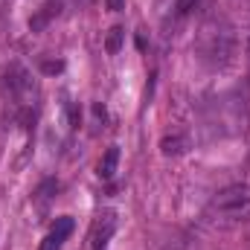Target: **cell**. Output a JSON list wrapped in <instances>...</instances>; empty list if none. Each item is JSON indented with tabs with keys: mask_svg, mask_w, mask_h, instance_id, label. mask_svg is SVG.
Segmentation results:
<instances>
[{
	"mask_svg": "<svg viewBox=\"0 0 250 250\" xmlns=\"http://www.w3.org/2000/svg\"><path fill=\"white\" fill-rule=\"evenodd\" d=\"M212 215L227 224L250 221V187H227L218 192L212 201Z\"/></svg>",
	"mask_w": 250,
	"mask_h": 250,
	"instance_id": "1",
	"label": "cell"
},
{
	"mask_svg": "<svg viewBox=\"0 0 250 250\" xmlns=\"http://www.w3.org/2000/svg\"><path fill=\"white\" fill-rule=\"evenodd\" d=\"M3 90H6L9 99H15V102H18L21 108H26V111H29V105H35V102H29V99H35L32 76H29L21 64H9V67H6V73H3Z\"/></svg>",
	"mask_w": 250,
	"mask_h": 250,
	"instance_id": "2",
	"label": "cell"
},
{
	"mask_svg": "<svg viewBox=\"0 0 250 250\" xmlns=\"http://www.w3.org/2000/svg\"><path fill=\"white\" fill-rule=\"evenodd\" d=\"M114 230H117V212H111V209H105L99 218H96V224H93V250H105L108 245V239L114 236Z\"/></svg>",
	"mask_w": 250,
	"mask_h": 250,
	"instance_id": "3",
	"label": "cell"
},
{
	"mask_svg": "<svg viewBox=\"0 0 250 250\" xmlns=\"http://www.w3.org/2000/svg\"><path fill=\"white\" fill-rule=\"evenodd\" d=\"M160 151H163L166 157H181V154L189 151V140L184 134H169V137L160 140Z\"/></svg>",
	"mask_w": 250,
	"mask_h": 250,
	"instance_id": "4",
	"label": "cell"
},
{
	"mask_svg": "<svg viewBox=\"0 0 250 250\" xmlns=\"http://www.w3.org/2000/svg\"><path fill=\"white\" fill-rule=\"evenodd\" d=\"M117 163H120V148L111 146V148L102 154V160H99V166H96V175H99L102 181H111L114 172H117Z\"/></svg>",
	"mask_w": 250,
	"mask_h": 250,
	"instance_id": "5",
	"label": "cell"
},
{
	"mask_svg": "<svg viewBox=\"0 0 250 250\" xmlns=\"http://www.w3.org/2000/svg\"><path fill=\"white\" fill-rule=\"evenodd\" d=\"M73 227H76V224H73V218H70V215H62V218H56V224H53V230H50V236H53V239H56V242H67V236H70V233H73Z\"/></svg>",
	"mask_w": 250,
	"mask_h": 250,
	"instance_id": "6",
	"label": "cell"
},
{
	"mask_svg": "<svg viewBox=\"0 0 250 250\" xmlns=\"http://www.w3.org/2000/svg\"><path fill=\"white\" fill-rule=\"evenodd\" d=\"M123 38H125V29H123V26H114V29L108 32V38H105V50H108V56H117V53H120Z\"/></svg>",
	"mask_w": 250,
	"mask_h": 250,
	"instance_id": "7",
	"label": "cell"
},
{
	"mask_svg": "<svg viewBox=\"0 0 250 250\" xmlns=\"http://www.w3.org/2000/svg\"><path fill=\"white\" fill-rule=\"evenodd\" d=\"M53 15H59V6H56V9H53V6H44V9H41V12H38V15H35L32 21H29L32 32H38V29H41V26H44V23H47V21H50Z\"/></svg>",
	"mask_w": 250,
	"mask_h": 250,
	"instance_id": "8",
	"label": "cell"
},
{
	"mask_svg": "<svg viewBox=\"0 0 250 250\" xmlns=\"http://www.w3.org/2000/svg\"><path fill=\"white\" fill-rule=\"evenodd\" d=\"M198 3H201V0H172V6H175V15H178V18H187Z\"/></svg>",
	"mask_w": 250,
	"mask_h": 250,
	"instance_id": "9",
	"label": "cell"
},
{
	"mask_svg": "<svg viewBox=\"0 0 250 250\" xmlns=\"http://www.w3.org/2000/svg\"><path fill=\"white\" fill-rule=\"evenodd\" d=\"M64 70V62H41V73L44 76H59Z\"/></svg>",
	"mask_w": 250,
	"mask_h": 250,
	"instance_id": "10",
	"label": "cell"
},
{
	"mask_svg": "<svg viewBox=\"0 0 250 250\" xmlns=\"http://www.w3.org/2000/svg\"><path fill=\"white\" fill-rule=\"evenodd\" d=\"M41 250H62V242H56L53 236H47V239L41 242Z\"/></svg>",
	"mask_w": 250,
	"mask_h": 250,
	"instance_id": "11",
	"label": "cell"
},
{
	"mask_svg": "<svg viewBox=\"0 0 250 250\" xmlns=\"http://www.w3.org/2000/svg\"><path fill=\"white\" fill-rule=\"evenodd\" d=\"M105 3H108V9H111V12H123V9H125V0H105Z\"/></svg>",
	"mask_w": 250,
	"mask_h": 250,
	"instance_id": "12",
	"label": "cell"
}]
</instances>
